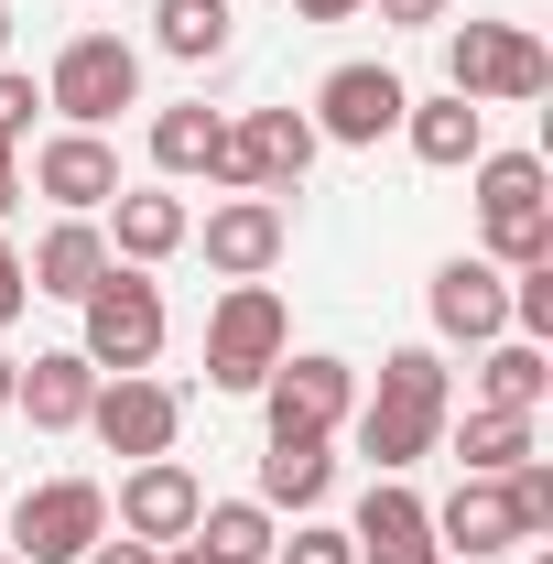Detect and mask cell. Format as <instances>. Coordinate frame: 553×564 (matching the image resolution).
I'll use <instances>...</instances> for the list:
<instances>
[{
  "label": "cell",
  "mask_w": 553,
  "mask_h": 564,
  "mask_svg": "<svg viewBox=\"0 0 553 564\" xmlns=\"http://www.w3.org/2000/svg\"><path fill=\"white\" fill-rule=\"evenodd\" d=\"M445 413H456V369H445L434 348H391V358H380V391L347 413V434H358L369 478H402V467H423V456H434Z\"/></svg>",
  "instance_id": "6da1fadb"
},
{
  "label": "cell",
  "mask_w": 553,
  "mask_h": 564,
  "mask_svg": "<svg viewBox=\"0 0 553 564\" xmlns=\"http://www.w3.org/2000/svg\"><path fill=\"white\" fill-rule=\"evenodd\" d=\"M478 174V261H499V272H532V261H553V174L543 152H478L467 163Z\"/></svg>",
  "instance_id": "7a4b0ae2"
},
{
  "label": "cell",
  "mask_w": 553,
  "mask_h": 564,
  "mask_svg": "<svg viewBox=\"0 0 553 564\" xmlns=\"http://www.w3.org/2000/svg\"><path fill=\"white\" fill-rule=\"evenodd\" d=\"M76 358L98 369V380H131L163 358V282L131 272V261H109V272L87 282V304H76Z\"/></svg>",
  "instance_id": "3957f363"
},
{
  "label": "cell",
  "mask_w": 553,
  "mask_h": 564,
  "mask_svg": "<svg viewBox=\"0 0 553 564\" xmlns=\"http://www.w3.org/2000/svg\"><path fill=\"white\" fill-rule=\"evenodd\" d=\"M445 87L478 98V109H532L553 87V55L532 22H456L445 33Z\"/></svg>",
  "instance_id": "277c9868"
},
{
  "label": "cell",
  "mask_w": 553,
  "mask_h": 564,
  "mask_svg": "<svg viewBox=\"0 0 553 564\" xmlns=\"http://www.w3.org/2000/svg\"><path fill=\"white\" fill-rule=\"evenodd\" d=\"M44 109L66 131H109L120 109H141V44H120V33H66L55 66H44Z\"/></svg>",
  "instance_id": "5b68a950"
},
{
  "label": "cell",
  "mask_w": 553,
  "mask_h": 564,
  "mask_svg": "<svg viewBox=\"0 0 553 564\" xmlns=\"http://www.w3.org/2000/svg\"><path fill=\"white\" fill-rule=\"evenodd\" d=\"M293 348V315H282L272 282H228L207 315V391H261Z\"/></svg>",
  "instance_id": "8992f818"
},
{
  "label": "cell",
  "mask_w": 553,
  "mask_h": 564,
  "mask_svg": "<svg viewBox=\"0 0 553 564\" xmlns=\"http://www.w3.org/2000/svg\"><path fill=\"white\" fill-rule=\"evenodd\" d=\"M109 532V489L98 478H44L11 499V564H76Z\"/></svg>",
  "instance_id": "52a82bcc"
},
{
  "label": "cell",
  "mask_w": 553,
  "mask_h": 564,
  "mask_svg": "<svg viewBox=\"0 0 553 564\" xmlns=\"http://www.w3.org/2000/svg\"><path fill=\"white\" fill-rule=\"evenodd\" d=\"M358 413V369L326 348H282V369L261 380V423L272 434H347Z\"/></svg>",
  "instance_id": "ba28073f"
},
{
  "label": "cell",
  "mask_w": 553,
  "mask_h": 564,
  "mask_svg": "<svg viewBox=\"0 0 553 564\" xmlns=\"http://www.w3.org/2000/svg\"><path fill=\"white\" fill-rule=\"evenodd\" d=\"M76 434H98L109 456H174V434H185V391L174 380H152V369H131V380H98V402H87V423Z\"/></svg>",
  "instance_id": "9c48e42d"
},
{
  "label": "cell",
  "mask_w": 553,
  "mask_h": 564,
  "mask_svg": "<svg viewBox=\"0 0 553 564\" xmlns=\"http://www.w3.org/2000/svg\"><path fill=\"white\" fill-rule=\"evenodd\" d=\"M402 109H413V87H402L391 66H369V55H358V66H337L326 87H315V109H304V120H315V141H337V152H380V141L402 131Z\"/></svg>",
  "instance_id": "30bf717a"
},
{
  "label": "cell",
  "mask_w": 553,
  "mask_h": 564,
  "mask_svg": "<svg viewBox=\"0 0 553 564\" xmlns=\"http://www.w3.org/2000/svg\"><path fill=\"white\" fill-rule=\"evenodd\" d=\"M185 250H207L217 282H261L293 250V217H282V196H217L207 228H185Z\"/></svg>",
  "instance_id": "8fae6325"
},
{
  "label": "cell",
  "mask_w": 553,
  "mask_h": 564,
  "mask_svg": "<svg viewBox=\"0 0 553 564\" xmlns=\"http://www.w3.org/2000/svg\"><path fill=\"white\" fill-rule=\"evenodd\" d=\"M423 315H434L445 348H488V337H510V272L478 261V250H456V261H434V282H423Z\"/></svg>",
  "instance_id": "7c38bea8"
},
{
  "label": "cell",
  "mask_w": 553,
  "mask_h": 564,
  "mask_svg": "<svg viewBox=\"0 0 553 564\" xmlns=\"http://www.w3.org/2000/svg\"><path fill=\"white\" fill-rule=\"evenodd\" d=\"M196 510H207V478H196L185 456H141L131 478H120V499H109V521H120L131 543H152V554H163V543H185V532H196Z\"/></svg>",
  "instance_id": "4fadbf2b"
},
{
  "label": "cell",
  "mask_w": 553,
  "mask_h": 564,
  "mask_svg": "<svg viewBox=\"0 0 553 564\" xmlns=\"http://www.w3.org/2000/svg\"><path fill=\"white\" fill-rule=\"evenodd\" d=\"M98 217H109V228H98L109 261H131V272H163V261L185 250V228H196V207H185L174 185H120Z\"/></svg>",
  "instance_id": "5bb4252c"
},
{
  "label": "cell",
  "mask_w": 553,
  "mask_h": 564,
  "mask_svg": "<svg viewBox=\"0 0 553 564\" xmlns=\"http://www.w3.org/2000/svg\"><path fill=\"white\" fill-rule=\"evenodd\" d=\"M423 521H434V554H467V564H499L521 543V510L499 478H456V499H423Z\"/></svg>",
  "instance_id": "9a60e30c"
},
{
  "label": "cell",
  "mask_w": 553,
  "mask_h": 564,
  "mask_svg": "<svg viewBox=\"0 0 553 564\" xmlns=\"http://www.w3.org/2000/svg\"><path fill=\"white\" fill-rule=\"evenodd\" d=\"M33 196H55V217H98L109 196H120L109 131H55L44 152H33Z\"/></svg>",
  "instance_id": "2e32d148"
},
{
  "label": "cell",
  "mask_w": 553,
  "mask_h": 564,
  "mask_svg": "<svg viewBox=\"0 0 553 564\" xmlns=\"http://www.w3.org/2000/svg\"><path fill=\"white\" fill-rule=\"evenodd\" d=\"M87 402H98V369H87L76 348H33V358H22V380H11V413L33 423V434H76Z\"/></svg>",
  "instance_id": "e0dca14e"
},
{
  "label": "cell",
  "mask_w": 553,
  "mask_h": 564,
  "mask_svg": "<svg viewBox=\"0 0 553 564\" xmlns=\"http://www.w3.org/2000/svg\"><path fill=\"white\" fill-rule=\"evenodd\" d=\"M228 131H239V152H250V185H261V196H293V185L315 174V152H326L304 109H239Z\"/></svg>",
  "instance_id": "ac0fdd59"
},
{
  "label": "cell",
  "mask_w": 553,
  "mask_h": 564,
  "mask_svg": "<svg viewBox=\"0 0 553 564\" xmlns=\"http://www.w3.org/2000/svg\"><path fill=\"white\" fill-rule=\"evenodd\" d=\"M402 141H413L423 174H467V163L488 152V109L456 98V87H445V98H413V109H402Z\"/></svg>",
  "instance_id": "d6986e66"
},
{
  "label": "cell",
  "mask_w": 553,
  "mask_h": 564,
  "mask_svg": "<svg viewBox=\"0 0 553 564\" xmlns=\"http://www.w3.org/2000/svg\"><path fill=\"white\" fill-rule=\"evenodd\" d=\"M326 489H337V434H272L261 445V510H326Z\"/></svg>",
  "instance_id": "ffe728a7"
},
{
  "label": "cell",
  "mask_w": 553,
  "mask_h": 564,
  "mask_svg": "<svg viewBox=\"0 0 553 564\" xmlns=\"http://www.w3.org/2000/svg\"><path fill=\"white\" fill-rule=\"evenodd\" d=\"M434 445H456V467L467 478H510L521 456H543V434H532V413H488V402H467V413H445V434Z\"/></svg>",
  "instance_id": "44dd1931"
},
{
  "label": "cell",
  "mask_w": 553,
  "mask_h": 564,
  "mask_svg": "<svg viewBox=\"0 0 553 564\" xmlns=\"http://www.w3.org/2000/svg\"><path fill=\"white\" fill-rule=\"evenodd\" d=\"M33 293H55V304H87V282L109 272V239H98V217H55L44 239H33Z\"/></svg>",
  "instance_id": "7402d4cb"
},
{
  "label": "cell",
  "mask_w": 553,
  "mask_h": 564,
  "mask_svg": "<svg viewBox=\"0 0 553 564\" xmlns=\"http://www.w3.org/2000/svg\"><path fill=\"white\" fill-rule=\"evenodd\" d=\"M543 391H553V358L532 337H488L467 369V402H488V413H543Z\"/></svg>",
  "instance_id": "603a6c76"
},
{
  "label": "cell",
  "mask_w": 553,
  "mask_h": 564,
  "mask_svg": "<svg viewBox=\"0 0 553 564\" xmlns=\"http://www.w3.org/2000/svg\"><path fill=\"white\" fill-rule=\"evenodd\" d=\"M152 44H163L174 66H217V55L239 44V11H228V0H152Z\"/></svg>",
  "instance_id": "cb8c5ba5"
},
{
  "label": "cell",
  "mask_w": 553,
  "mask_h": 564,
  "mask_svg": "<svg viewBox=\"0 0 553 564\" xmlns=\"http://www.w3.org/2000/svg\"><path fill=\"white\" fill-rule=\"evenodd\" d=\"M185 543H196L207 564H272V543H282V532H272V510H261V499H207Z\"/></svg>",
  "instance_id": "d4e9b609"
},
{
  "label": "cell",
  "mask_w": 553,
  "mask_h": 564,
  "mask_svg": "<svg viewBox=\"0 0 553 564\" xmlns=\"http://www.w3.org/2000/svg\"><path fill=\"white\" fill-rule=\"evenodd\" d=\"M217 131H228V120H217L207 98H174V109H152V174H163V185H185V174H207Z\"/></svg>",
  "instance_id": "484cf974"
},
{
  "label": "cell",
  "mask_w": 553,
  "mask_h": 564,
  "mask_svg": "<svg viewBox=\"0 0 553 564\" xmlns=\"http://www.w3.org/2000/svg\"><path fill=\"white\" fill-rule=\"evenodd\" d=\"M499 489H510V510H521V543H543L553 532V456H521Z\"/></svg>",
  "instance_id": "4316f807"
},
{
  "label": "cell",
  "mask_w": 553,
  "mask_h": 564,
  "mask_svg": "<svg viewBox=\"0 0 553 564\" xmlns=\"http://www.w3.org/2000/svg\"><path fill=\"white\" fill-rule=\"evenodd\" d=\"M510 337H532V348L553 337V261H532V272H510Z\"/></svg>",
  "instance_id": "83f0119b"
},
{
  "label": "cell",
  "mask_w": 553,
  "mask_h": 564,
  "mask_svg": "<svg viewBox=\"0 0 553 564\" xmlns=\"http://www.w3.org/2000/svg\"><path fill=\"white\" fill-rule=\"evenodd\" d=\"M272 564H358V543L337 521H293V543H272Z\"/></svg>",
  "instance_id": "f1b7e54d"
},
{
  "label": "cell",
  "mask_w": 553,
  "mask_h": 564,
  "mask_svg": "<svg viewBox=\"0 0 553 564\" xmlns=\"http://www.w3.org/2000/svg\"><path fill=\"white\" fill-rule=\"evenodd\" d=\"M33 109H44V87H33L22 66H0V141H11V152H22V131H33Z\"/></svg>",
  "instance_id": "f546056e"
},
{
  "label": "cell",
  "mask_w": 553,
  "mask_h": 564,
  "mask_svg": "<svg viewBox=\"0 0 553 564\" xmlns=\"http://www.w3.org/2000/svg\"><path fill=\"white\" fill-rule=\"evenodd\" d=\"M391 33H434V22H456V0H369Z\"/></svg>",
  "instance_id": "4dcf8cb0"
},
{
  "label": "cell",
  "mask_w": 553,
  "mask_h": 564,
  "mask_svg": "<svg viewBox=\"0 0 553 564\" xmlns=\"http://www.w3.org/2000/svg\"><path fill=\"white\" fill-rule=\"evenodd\" d=\"M22 304H33V272H22V250H11V239H0V337H11V326H22Z\"/></svg>",
  "instance_id": "1f68e13d"
},
{
  "label": "cell",
  "mask_w": 553,
  "mask_h": 564,
  "mask_svg": "<svg viewBox=\"0 0 553 564\" xmlns=\"http://www.w3.org/2000/svg\"><path fill=\"white\" fill-rule=\"evenodd\" d=\"M358 564H445V554H434V532H413V543H358Z\"/></svg>",
  "instance_id": "d6a6232c"
},
{
  "label": "cell",
  "mask_w": 553,
  "mask_h": 564,
  "mask_svg": "<svg viewBox=\"0 0 553 564\" xmlns=\"http://www.w3.org/2000/svg\"><path fill=\"white\" fill-rule=\"evenodd\" d=\"M76 564H163V554H152V543H131V532H120V543L98 532V543H87V554H76Z\"/></svg>",
  "instance_id": "836d02e7"
},
{
  "label": "cell",
  "mask_w": 553,
  "mask_h": 564,
  "mask_svg": "<svg viewBox=\"0 0 553 564\" xmlns=\"http://www.w3.org/2000/svg\"><path fill=\"white\" fill-rule=\"evenodd\" d=\"M293 22H369V0H293Z\"/></svg>",
  "instance_id": "e575fe53"
},
{
  "label": "cell",
  "mask_w": 553,
  "mask_h": 564,
  "mask_svg": "<svg viewBox=\"0 0 553 564\" xmlns=\"http://www.w3.org/2000/svg\"><path fill=\"white\" fill-rule=\"evenodd\" d=\"M22 207V152H11V141H0V217Z\"/></svg>",
  "instance_id": "d590c367"
},
{
  "label": "cell",
  "mask_w": 553,
  "mask_h": 564,
  "mask_svg": "<svg viewBox=\"0 0 553 564\" xmlns=\"http://www.w3.org/2000/svg\"><path fill=\"white\" fill-rule=\"evenodd\" d=\"M11 380H22V358H11V348H0V413H11Z\"/></svg>",
  "instance_id": "8d00e7d4"
},
{
  "label": "cell",
  "mask_w": 553,
  "mask_h": 564,
  "mask_svg": "<svg viewBox=\"0 0 553 564\" xmlns=\"http://www.w3.org/2000/svg\"><path fill=\"white\" fill-rule=\"evenodd\" d=\"M163 564H207V554H196V543H163Z\"/></svg>",
  "instance_id": "74e56055"
},
{
  "label": "cell",
  "mask_w": 553,
  "mask_h": 564,
  "mask_svg": "<svg viewBox=\"0 0 553 564\" xmlns=\"http://www.w3.org/2000/svg\"><path fill=\"white\" fill-rule=\"evenodd\" d=\"M0 55H11V0H0Z\"/></svg>",
  "instance_id": "f35d334b"
},
{
  "label": "cell",
  "mask_w": 553,
  "mask_h": 564,
  "mask_svg": "<svg viewBox=\"0 0 553 564\" xmlns=\"http://www.w3.org/2000/svg\"><path fill=\"white\" fill-rule=\"evenodd\" d=\"M0 564H11V554H0Z\"/></svg>",
  "instance_id": "ab89813d"
}]
</instances>
